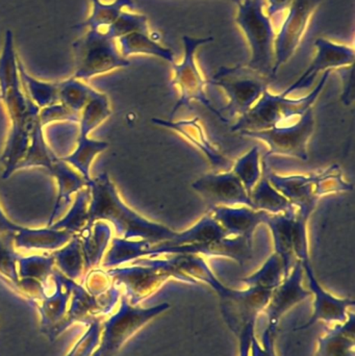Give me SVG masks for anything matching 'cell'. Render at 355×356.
Instances as JSON below:
<instances>
[{"mask_svg": "<svg viewBox=\"0 0 355 356\" xmlns=\"http://www.w3.org/2000/svg\"><path fill=\"white\" fill-rule=\"evenodd\" d=\"M18 63L14 35L12 31H6L0 52V99L8 113L10 129L1 156L3 179H8L16 172L17 167L26 154L41 111L23 89Z\"/></svg>", "mask_w": 355, "mask_h": 356, "instance_id": "obj_1", "label": "cell"}, {"mask_svg": "<svg viewBox=\"0 0 355 356\" xmlns=\"http://www.w3.org/2000/svg\"><path fill=\"white\" fill-rule=\"evenodd\" d=\"M256 323L249 324L238 336L240 342V356H250V344L252 337L256 334Z\"/></svg>", "mask_w": 355, "mask_h": 356, "instance_id": "obj_44", "label": "cell"}, {"mask_svg": "<svg viewBox=\"0 0 355 356\" xmlns=\"http://www.w3.org/2000/svg\"><path fill=\"white\" fill-rule=\"evenodd\" d=\"M91 1V13L89 17L77 29H95L104 31L110 25L117 20L124 8H135L133 0H114L110 3H106L101 0H90Z\"/></svg>", "mask_w": 355, "mask_h": 356, "instance_id": "obj_29", "label": "cell"}, {"mask_svg": "<svg viewBox=\"0 0 355 356\" xmlns=\"http://www.w3.org/2000/svg\"><path fill=\"white\" fill-rule=\"evenodd\" d=\"M250 356H276L274 350V338L256 337L254 334L250 344Z\"/></svg>", "mask_w": 355, "mask_h": 356, "instance_id": "obj_42", "label": "cell"}, {"mask_svg": "<svg viewBox=\"0 0 355 356\" xmlns=\"http://www.w3.org/2000/svg\"><path fill=\"white\" fill-rule=\"evenodd\" d=\"M81 284L88 293L94 297L101 296L113 286L112 278L110 277L106 270L97 269V268L87 272Z\"/></svg>", "mask_w": 355, "mask_h": 356, "instance_id": "obj_41", "label": "cell"}, {"mask_svg": "<svg viewBox=\"0 0 355 356\" xmlns=\"http://www.w3.org/2000/svg\"><path fill=\"white\" fill-rule=\"evenodd\" d=\"M54 288L35 305L40 315V330L49 339L50 342L54 330L66 317L71 298V284L73 282L65 277L60 272L54 271Z\"/></svg>", "mask_w": 355, "mask_h": 356, "instance_id": "obj_18", "label": "cell"}, {"mask_svg": "<svg viewBox=\"0 0 355 356\" xmlns=\"http://www.w3.org/2000/svg\"><path fill=\"white\" fill-rule=\"evenodd\" d=\"M331 74V70L323 72L318 85L310 94L295 99L281 93L275 95L267 89L256 104L246 114L239 117L231 131H265L299 118L308 108H313Z\"/></svg>", "mask_w": 355, "mask_h": 356, "instance_id": "obj_5", "label": "cell"}, {"mask_svg": "<svg viewBox=\"0 0 355 356\" xmlns=\"http://www.w3.org/2000/svg\"><path fill=\"white\" fill-rule=\"evenodd\" d=\"M322 0H293L281 23L274 41V67L273 76H276L281 66L294 56L299 47L313 14Z\"/></svg>", "mask_w": 355, "mask_h": 356, "instance_id": "obj_12", "label": "cell"}, {"mask_svg": "<svg viewBox=\"0 0 355 356\" xmlns=\"http://www.w3.org/2000/svg\"><path fill=\"white\" fill-rule=\"evenodd\" d=\"M183 58L179 64L172 65L174 76L171 86L179 94V99L174 108L171 111L170 118L181 106H190L191 102H199L210 111L215 116L218 117L223 122H227V119L213 106L206 93L208 81L204 79L196 64L195 54L200 46L206 45L214 41V38H194L183 35Z\"/></svg>", "mask_w": 355, "mask_h": 356, "instance_id": "obj_10", "label": "cell"}, {"mask_svg": "<svg viewBox=\"0 0 355 356\" xmlns=\"http://www.w3.org/2000/svg\"><path fill=\"white\" fill-rule=\"evenodd\" d=\"M112 232L110 224L104 221H96L88 224L77 234L85 259V273L97 268L101 263L102 257L112 242Z\"/></svg>", "mask_w": 355, "mask_h": 356, "instance_id": "obj_24", "label": "cell"}, {"mask_svg": "<svg viewBox=\"0 0 355 356\" xmlns=\"http://www.w3.org/2000/svg\"><path fill=\"white\" fill-rule=\"evenodd\" d=\"M108 146L110 144L108 142L97 141V140L90 139L89 137H77L74 150L66 156H60V158L74 168L81 177L85 178L87 184H89L92 179L91 173H90L92 163L98 154L108 149Z\"/></svg>", "mask_w": 355, "mask_h": 356, "instance_id": "obj_28", "label": "cell"}, {"mask_svg": "<svg viewBox=\"0 0 355 356\" xmlns=\"http://www.w3.org/2000/svg\"><path fill=\"white\" fill-rule=\"evenodd\" d=\"M19 75L23 89L33 104L40 108H47L52 104H58V83H47L39 81L31 76L23 66L21 60L18 63Z\"/></svg>", "mask_w": 355, "mask_h": 356, "instance_id": "obj_34", "label": "cell"}, {"mask_svg": "<svg viewBox=\"0 0 355 356\" xmlns=\"http://www.w3.org/2000/svg\"><path fill=\"white\" fill-rule=\"evenodd\" d=\"M355 315L343 324H336L317 343L316 356H355Z\"/></svg>", "mask_w": 355, "mask_h": 356, "instance_id": "obj_25", "label": "cell"}, {"mask_svg": "<svg viewBox=\"0 0 355 356\" xmlns=\"http://www.w3.org/2000/svg\"><path fill=\"white\" fill-rule=\"evenodd\" d=\"M236 177L241 180L248 194H251L252 190L260 181L263 175L261 167L260 148L258 146L252 147L249 152H246L241 158L238 159L231 169Z\"/></svg>", "mask_w": 355, "mask_h": 356, "instance_id": "obj_38", "label": "cell"}, {"mask_svg": "<svg viewBox=\"0 0 355 356\" xmlns=\"http://www.w3.org/2000/svg\"><path fill=\"white\" fill-rule=\"evenodd\" d=\"M58 83V102L71 112L81 115L95 89L73 76Z\"/></svg>", "mask_w": 355, "mask_h": 356, "instance_id": "obj_37", "label": "cell"}, {"mask_svg": "<svg viewBox=\"0 0 355 356\" xmlns=\"http://www.w3.org/2000/svg\"><path fill=\"white\" fill-rule=\"evenodd\" d=\"M52 257L60 273L68 280L77 282L85 275V259L81 250V240L77 234H75L64 247L54 251Z\"/></svg>", "mask_w": 355, "mask_h": 356, "instance_id": "obj_31", "label": "cell"}, {"mask_svg": "<svg viewBox=\"0 0 355 356\" xmlns=\"http://www.w3.org/2000/svg\"><path fill=\"white\" fill-rule=\"evenodd\" d=\"M192 188L201 195L212 207L245 205L256 209L241 180L231 170L204 175L192 184Z\"/></svg>", "mask_w": 355, "mask_h": 356, "instance_id": "obj_16", "label": "cell"}, {"mask_svg": "<svg viewBox=\"0 0 355 356\" xmlns=\"http://www.w3.org/2000/svg\"><path fill=\"white\" fill-rule=\"evenodd\" d=\"M293 0H266L267 15L271 19L277 15L283 14L291 6Z\"/></svg>", "mask_w": 355, "mask_h": 356, "instance_id": "obj_45", "label": "cell"}, {"mask_svg": "<svg viewBox=\"0 0 355 356\" xmlns=\"http://www.w3.org/2000/svg\"><path fill=\"white\" fill-rule=\"evenodd\" d=\"M285 277L283 261L279 255L274 252L269 257L258 271L248 277L243 278L241 282L246 284L247 288H258L273 292Z\"/></svg>", "mask_w": 355, "mask_h": 356, "instance_id": "obj_35", "label": "cell"}, {"mask_svg": "<svg viewBox=\"0 0 355 356\" xmlns=\"http://www.w3.org/2000/svg\"><path fill=\"white\" fill-rule=\"evenodd\" d=\"M304 274L308 280L311 293L314 297V313L308 322L295 330H304L312 327L317 322L323 321L327 324H343L349 319V309L354 307L355 301L350 298H339L327 292L315 275L312 263L302 265Z\"/></svg>", "mask_w": 355, "mask_h": 356, "instance_id": "obj_17", "label": "cell"}, {"mask_svg": "<svg viewBox=\"0 0 355 356\" xmlns=\"http://www.w3.org/2000/svg\"><path fill=\"white\" fill-rule=\"evenodd\" d=\"M236 4L235 21L243 31L251 52L248 68L268 79H275L272 71L276 33L272 19L265 10L266 0H239Z\"/></svg>", "mask_w": 355, "mask_h": 356, "instance_id": "obj_6", "label": "cell"}, {"mask_svg": "<svg viewBox=\"0 0 355 356\" xmlns=\"http://www.w3.org/2000/svg\"><path fill=\"white\" fill-rule=\"evenodd\" d=\"M151 121L158 127H165V129L179 134L183 139L187 140L208 159V163L213 168L224 169L225 171H229L231 163L227 160L226 156L221 154L220 150L208 139L199 117L179 121H173L171 119L165 120V119L152 118Z\"/></svg>", "mask_w": 355, "mask_h": 356, "instance_id": "obj_20", "label": "cell"}, {"mask_svg": "<svg viewBox=\"0 0 355 356\" xmlns=\"http://www.w3.org/2000/svg\"><path fill=\"white\" fill-rule=\"evenodd\" d=\"M272 79L248 68L247 65L221 67L208 83L221 88L229 98V104L219 112L229 118L243 116L268 89ZM224 116V115H223Z\"/></svg>", "mask_w": 355, "mask_h": 356, "instance_id": "obj_9", "label": "cell"}, {"mask_svg": "<svg viewBox=\"0 0 355 356\" xmlns=\"http://www.w3.org/2000/svg\"><path fill=\"white\" fill-rule=\"evenodd\" d=\"M314 45L317 50L314 60L302 76L281 93L283 96H289L298 90L310 88L319 73L354 66L355 51L352 46L337 43L322 37L318 38Z\"/></svg>", "mask_w": 355, "mask_h": 356, "instance_id": "obj_15", "label": "cell"}, {"mask_svg": "<svg viewBox=\"0 0 355 356\" xmlns=\"http://www.w3.org/2000/svg\"><path fill=\"white\" fill-rule=\"evenodd\" d=\"M266 175L271 184L306 217H311L322 197L354 190V184L345 180L337 164L310 175Z\"/></svg>", "mask_w": 355, "mask_h": 356, "instance_id": "obj_4", "label": "cell"}, {"mask_svg": "<svg viewBox=\"0 0 355 356\" xmlns=\"http://www.w3.org/2000/svg\"><path fill=\"white\" fill-rule=\"evenodd\" d=\"M341 72L344 83V91L341 100L346 106H349L354 98V65L341 68Z\"/></svg>", "mask_w": 355, "mask_h": 356, "instance_id": "obj_43", "label": "cell"}, {"mask_svg": "<svg viewBox=\"0 0 355 356\" xmlns=\"http://www.w3.org/2000/svg\"><path fill=\"white\" fill-rule=\"evenodd\" d=\"M254 243L243 238L226 236L219 240L196 244L181 245L175 247H160L150 245L145 252L146 259H156L162 255L193 254L206 257H227L240 265L251 259ZM143 257V259H144Z\"/></svg>", "mask_w": 355, "mask_h": 356, "instance_id": "obj_14", "label": "cell"}, {"mask_svg": "<svg viewBox=\"0 0 355 356\" xmlns=\"http://www.w3.org/2000/svg\"><path fill=\"white\" fill-rule=\"evenodd\" d=\"M110 115L112 110L108 96L95 90L81 111L79 122V137H89L90 134L104 122Z\"/></svg>", "mask_w": 355, "mask_h": 356, "instance_id": "obj_33", "label": "cell"}, {"mask_svg": "<svg viewBox=\"0 0 355 356\" xmlns=\"http://www.w3.org/2000/svg\"><path fill=\"white\" fill-rule=\"evenodd\" d=\"M250 198L256 211H266L271 215H279L296 209L271 184L266 173L262 175L260 181L254 186Z\"/></svg>", "mask_w": 355, "mask_h": 356, "instance_id": "obj_30", "label": "cell"}, {"mask_svg": "<svg viewBox=\"0 0 355 356\" xmlns=\"http://www.w3.org/2000/svg\"><path fill=\"white\" fill-rule=\"evenodd\" d=\"M46 170L54 177L58 186L56 204L47 224V226H50L53 224L54 219L58 217L60 211L70 203L71 196L88 186V184L85 178L58 156L54 158Z\"/></svg>", "mask_w": 355, "mask_h": 356, "instance_id": "obj_21", "label": "cell"}, {"mask_svg": "<svg viewBox=\"0 0 355 356\" xmlns=\"http://www.w3.org/2000/svg\"><path fill=\"white\" fill-rule=\"evenodd\" d=\"M54 259L52 255H29L18 259L19 280H33L43 286L44 295L54 286ZM43 295V296H44Z\"/></svg>", "mask_w": 355, "mask_h": 356, "instance_id": "obj_27", "label": "cell"}, {"mask_svg": "<svg viewBox=\"0 0 355 356\" xmlns=\"http://www.w3.org/2000/svg\"><path fill=\"white\" fill-rule=\"evenodd\" d=\"M113 284L122 291V295L131 305H140L158 292L168 280H175L189 284L197 282L179 271L168 259H139L106 270Z\"/></svg>", "mask_w": 355, "mask_h": 356, "instance_id": "obj_3", "label": "cell"}, {"mask_svg": "<svg viewBox=\"0 0 355 356\" xmlns=\"http://www.w3.org/2000/svg\"><path fill=\"white\" fill-rule=\"evenodd\" d=\"M117 41L119 42V50L123 58H127L135 54H145L162 58L171 65L175 64V56L172 50L152 39L150 33H129Z\"/></svg>", "mask_w": 355, "mask_h": 356, "instance_id": "obj_26", "label": "cell"}, {"mask_svg": "<svg viewBox=\"0 0 355 356\" xmlns=\"http://www.w3.org/2000/svg\"><path fill=\"white\" fill-rule=\"evenodd\" d=\"M101 318H96L88 324L87 330L74 343L66 356H92L97 348L101 336Z\"/></svg>", "mask_w": 355, "mask_h": 356, "instance_id": "obj_40", "label": "cell"}, {"mask_svg": "<svg viewBox=\"0 0 355 356\" xmlns=\"http://www.w3.org/2000/svg\"><path fill=\"white\" fill-rule=\"evenodd\" d=\"M19 257L14 245V234H0V280L24 299L17 267Z\"/></svg>", "mask_w": 355, "mask_h": 356, "instance_id": "obj_32", "label": "cell"}, {"mask_svg": "<svg viewBox=\"0 0 355 356\" xmlns=\"http://www.w3.org/2000/svg\"><path fill=\"white\" fill-rule=\"evenodd\" d=\"M90 188L85 186L76 193L74 204L62 220L54 222L50 227L67 230L73 234L81 232L89 223ZM49 227V226H48Z\"/></svg>", "mask_w": 355, "mask_h": 356, "instance_id": "obj_36", "label": "cell"}, {"mask_svg": "<svg viewBox=\"0 0 355 356\" xmlns=\"http://www.w3.org/2000/svg\"><path fill=\"white\" fill-rule=\"evenodd\" d=\"M75 234L56 228H29L22 229L14 236L17 249L27 251H56L64 247Z\"/></svg>", "mask_w": 355, "mask_h": 356, "instance_id": "obj_23", "label": "cell"}, {"mask_svg": "<svg viewBox=\"0 0 355 356\" xmlns=\"http://www.w3.org/2000/svg\"><path fill=\"white\" fill-rule=\"evenodd\" d=\"M169 303L151 307L131 305L123 295L119 307L101 323L100 342L92 356H115L144 326L170 309Z\"/></svg>", "mask_w": 355, "mask_h": 356, "instance_id": "obj_7", "label": "cell"}, {"mask_svg": "<svg viewBox=\"0 0 355 356\" xmlns=\"http://www.w3.org/2000/svg\"><path fill=\"white\" fill-rule=\"evenodd\" d=\"M90 188L89 223L104 221L125 240H145L151 245L173 240L179 232L164 224L148 220L129 207L121 199L110 175L100 173L92 177Z\"/></svg>", "mask_w": 355, "mask_h": 356, "instance_id": "obj_2", "label": "cell"}, {"mask_svg": "<svg viewBox=\"0 0 355 356\" xmlns=\"http://www.w3.org/2000/svg\"><path fill=\"white\" fill-rule=\"evenodd\" d=\"M133 33H150L148 18L145 15L133 14L123 10L117 20L106 31V35L116 41L121 37Z\"/></svg>", "mask_w": 355, "mask_h": 356, "instance_id": "obj_39", "label": "cell"}, {"mask_svg": "<svg viewBox=\"0 0 355 356\" xmlns=\"http://www.w3.org/2000/svg\"><path fill=\"white\" fill-rule=\"evenodd\" d=\"M297 209L287 213L272 215L267 222L274 240L275 253L279 255L285 267L286 277L289 275L295 257V218Z\"/></svg>", "mask_w": 355, "mask_h": 356, "instance_id": "obj_22", "label": "cell"}, {"mask_svg": "<svg viewBox=\"0 0 355 356\" xmlns=\"http://www.w3.org/2000/svg\"><path fill=\"white\" fill-rule=\"evenodd\" d=\"M23 226L14 223L12 220L8 219L0 205V234H16L22 229Z\"/></svg>", "mask_w": 355, "mask_h": 356, "instance_id": "obj_46", "label": "cell"}, {"mask_svg": "<svg viewBox=\"0 0 355 356\" xmlns=\"http://www.w3.org/2000/svg\"><path fill=\"white\" fill-rule=\"evenodd\" d=\"M74 54V79L89 81L98 75L131 65L120 54L116 40L110 39L104 31L89 29L72 45Z\"/></svg>", "mask_w": 355, "mask_h": 356, "instance_id": "obj_8", "label": "cell"}, {"mask_svg": "<svg viewBox=\"0 0 355 356\" xmlns=\"http://www.w3.org/2000/svg\"><path fill=\"white\" fill-rule=\"evenodd\" d=\"M304 270L302 264L296 261L290 271L289 275L283 278L281 284L275 289L271 295L268 305L262 314H264L266 326L258 332V336H268L274 338L277 325L281 317L292 307L299 305L306 299L312 298L311 291L304 288Z\"/></svg>", "mask_w": 355, "mask_h": 356, "instance_id": "obj_13", "label": "cell"}, {"mask_svg": "<svg viewBox=\"0 0 355 356\" xmlns=\"http://www.w3.org/2000/svg\"><path fill=\"white\" fill-rule=\"evenodd\" d=\"M315 131L314 108H311L299 118L285 124L260 131H241L242 137L260 140L268 145L269 150L264 156L267 163L270 156H286L308 160V144Z\"/></svg>", "mask_w": 355, "mask_h": 356, "instance_id": "obj_11", "label": "cell"}, {"mask_svg": "<svg viewBox=\"0 0 355 356\" xmlns=\"http://www.w3.org/2000/svg\"><path fill=\"white\" fill-rule=\"evenodd\" d=\"M210 215L223 228L226 236L243 238L254 243V234L261 224H267L271 213L256 211L245 205L224 207L217 205L208 209Z\"/></svg>", "mask_w": 355, "mask_h": 356, "instance_id": "obj_19", "label": "cell"}]
</instances>
